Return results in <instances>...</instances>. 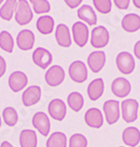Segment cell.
Wrapping results in <instances>:
<instances>
[{
	"instance_id": "obj_1",
	"label": "cell",
	"mask_w": 140,
	"mask_h": 147,
	"mask_svg": "<svg viewBox=\"0 0 140 147\" xmlns=\"http://www.w3.org/2000/svg\"><path fill=\"white\" fill-rule=\"evenodd\" d=\"M138 102L135 99L127 98L123 100L120 104L122 119L125 123H134L138 118Z\"/></svg>"
},
{
	"instance_id": "obj_2",
	"label": "cell",
	"mask_w": 140,
	"mask_h": 147,
	"mask_svg": "<svg viewBox=\"0 0 140 147\" xmlns=\"http://www.w3.org/2000/svg\"><path fill=\"white\" fill-rule=\"evenodd\" d=\"M34 14L27 0H18L17 8H16L15 20L19 25L26 26L32 22Z\"/></svg>"
},
{
	"instance_id": "obj_3",
	"label": "cell",
	"mask_w": 140,
	"mask_h": 147,
	"mask_svg": "<svg viewBox=\"0 0 140 147\" xmlns=\"http://www.w3.org/2000/svg\"><path fill=\"white\" fill-rule=\"evenodd\" d=\"M116 65L122 74L130 75L135 69V61L133 56L129 52L122 51L118 54L116 58Z\"/></svg>"
},
{
	"instance_id": "obj_4",
	"label": "cell",
	"mask_w": 140,
	"mask_h": 147,
	"mask_svg": "<svg viewBox=\"0 0 140 147\" xmlns=\"http://www.w3.org/2000/svg\"><path fill=\"white\" fill-rule=\"evenodd\" d=\"M109 40H110V34L105 27L99 26L92 30L91 39H90V43H91L92 47L97 49L104 48L108 45Z\"/></svg>"
},
{
	"instance_id": "obj_5",
	"label": "cell",
	"mask_w": 140,
	"mask_h": 147,
	"mask_svg": "<svg viewBox=\"0 0 140 147\" xmlns=\"http://www.w3.org/2000/svg\"><path fill=\"white\" fill-rule=\"evenodd\" d=\"M69 76L73 82L82 84L88 78V72L85 64L82 61H73L69 67Z\"/></svg>"
},
{
	"instance_id": "obj_6",
	"label": "cell",
	"mask_w": 140,
	"mask_h": 147,
	"mask_svg": "<svg viewBox=\"0 0 140 147\" xmlns=\"http://www.w3.org/2000/svg\"><path fill=\"white\" fill-rule=\"evenodd\" d=\"M120 102L115 99L107 100L103 105V111L105 114L108 125H114L118 122L120 116Z\"/></svg>"
},
{
	"instance_id": "obj_7",
	"label": "cell",
	"mask_w": 140,
	"mask_h": 147,
	"mask_svg": "<svg viewBox=\"0 0 140 147\" xmlns=\"http://www.w3.org/2000/svg\"><path fill=\"white\" fill-rule=\"evenodd\" d=\"M48 113L53 120L62 122L67 115V105L62 99L55 98L48 105Z\"/></svg>"
},
{
	"instance_id": "obj_8",
	"label": "cell",
	"mask_w": 140,
	"mask_h": 147,
	"mask_svg": "<svg viewBox=\"0 0 140 147\" xmlns=\"http://www.w3.org/2000/svg\"><path fill=\"white\" fill-rule=\"evenodd\" d=\"M65 80V71L61 66H51L45 74V82L50 86H58Z\"/></svg>"
},
{
	"instance_id": "obj_9",
	"label": "cell",
	"mask_w": 140,
	"mask_h": 147,
	"mask_svg": "<svg viewBox=\"0 0 140 147\" xmlns=\"http://www.w3.org/2000/svg\"><path fill=\"white\" fill-rule=\"evenodd\" d=\"M32 61L36 66H38L40 69L45 70L52 64L53 56L51 52L43 47H37L32 53Z\"/></svg>"
},
{
	"instance_id": "obj_10",
	"label": "cell",
	"mask_w": 140,
	"mask_h": 147,
	"mask_svg": "<svg viewBox=\"0 0 140 147\" xmlns=\"http://www.w3.org/2000/svg\"><path fill=\"white\" fill-rule=\"evenodd\" d=\"M32 125L43 136H47L50 132V120L48 116L43 112H37L34 114L32 117Z\"/></svg>"
},
{
	"instance_id": "obj_11",
	"label": "cell",
	"mask_w": 140,
	"mask_h": 147,
	"mask_svg": "<svg viewBox=\"0 0 140 147\" xmlns=\"http://www.w3.org/2000/svg\"><path fill=\"white\" fill-rule=\"evenodd\" d=\"M41 99V88L38 85H30L22 94V102L26 107L36 105Z\"/></svg>"
},
{
	"instance_id": "obj_12",
	"label": "cell",
	"mask_w": 140,
	"mask_h": 147,
	"mask_svg": "<svg viewBox=\"0 0 140 147\" xmlns=\"http://www.w3.org/2000/svg\"><path fill=\"white\" fill-rule=\"evenodd\" d=\"M73 36L75 44L79 47H84L88 41L89 30L86 25L81 22H77L73 26Z\"/></svg>"
},
{
	"instance_id": "obj_13",
	"label": "cell",
	"mask_w": 140,
	"mask_h": 147,
	"mask_svg": "<svg viewBox=\"0 0 140 147\" xmlns=\"http://www.w3.org/2000/svg\"><path fill=\"white\" fill-rule=\"evenodd\" d=\"M113 94L118 98H125L127 97L131 92V84L129 82V80L125 78H117L113 80L111 85Z\"/></svg>"
},
{
	"instance_id": "obj_14",
	"label": "cell",
	"mask_w": 140,
	"mask_h": 147,
	"mask_svg": "<svg viewBox=\"0 0 140 147\" xmlns=\"http://www.w3.org/2000/svg\"><path fill=\"white\" fill-rule=\"evenodd\" d=\"M28 82V80L27 75L21 71H16V72L12 73L8 80L9 87L13 92H20L21 90H23L27 86Z\"/></svg>"
},
{
	"instance_id": "obj_15",
	"label": "cell",
	"mask_w": 140,
	"mask_h": 147,
	"mask_svg": "<svg viewBox=\"0 0 140 147\" xmlns=\"http://www.w3.org/2000/svg\"><path fill=\"white\" fill-rule=\"evenodd\" d=\"M87 64H88L89 69L94 74L99 73L106 64L105 52L101 50L91 52L87 58Z\"/></svg>"
},
{
	"instance_id": "obj_16",
	"label": "cell",
	"mask_w": 140,
	"mask_h": 147,
	"mask_svg": "<svg viewBox=\"0 0 140 147\" xmlns=\"http://www.w3.org/2000/svg\"><path fill=\"white\" fill-rule=\"evenodd\" d=\"M84 122L92 129H100L104 124L103 114L98 108H90L84 114Z\"/></svg>"
},
{
	"instance_id": "obj_17",
	"label": "cell",
	"mask_w": 140,
	"mask_h": 147,
	"mask_svg": "<svg viewBox=\"0 0 140 147\" xmlns=\"http://www.w3.org/2000/svg\"><path fill=\"white\" fill-rule=\"evenodd\" d=\"M35 36L34 32L30 30H23L17 35L18 47L23 51H28L34 47Z\"/></svg>"
},
{
	"instance_id": "obj_18",
	"label": "cell",
	"mask_w": 140,
	"mask_h": 147,
	"mask_svg": "<svg viewBox=\"0 0 140 147\" xmlns=\"http://www.w3.org/2000/svg\"><path fill=\"white\" fill-rule=\"evenodd\" d=\"M56 41L59 46L68 48L72 45V39H71L70 30L65 24H60L57 26L55 32Z\"/></svg>"
},
{
	"instance_id": "obj_19",
	"label": "cell",
	"mask_w": 140,
	"mask_h": 147,
	"mask_svg": "<svg viewBox=\"0 0 140 147\" xmlns=\"http://www.w3.org/2000/svg\"><path fill=\"white\" fill-rule=\"evenodd\" d=\"M122 139L127 146L135 147L140 142V130L135 127H129L122 131Z\"/></svg>"
},
{
	"instance_id": "obj_20",
	"label": "cell",
	"mask_w": 140,
	"mask_h": 147,
	"mask_svg": "<svg viewBox=\"0 0 140 147\" xmlns=\"http://www.w3.org/2000/svg\"><path fill=\"white\" fill-rule=\"evenodd\" d=\"M104 80L101 78L93 80L87 86V95L92 101H97L104 93Z\"/></svg>"
},
{
	"instance_id": "obj_21",
	"label": "cell",
	"mask_w": 140,
	"mask_h": 147,
	"mask_svg": "<svg viewBox=\"0 0 140 147\" xmlns=\"http://www.w3.org/2000/svg\"><path fill=\"white\" fill-rule=\"evenodd\" d=\"M122 27L127 32H137L140 30V17L137 14H127L122 19Z\"/></svg>"
},
{
	"instance_id": "obj_22",
	"label": "cell",
	"mask_w": 140,
	"mask_h": 147,
	"mask_svg": "<svg viewBox=\"0 0 140 147\" xmlns=\"http://www.w3.org/2000/svg\"><path fill=\"white\" fill-rule=\"evenodd\" d=\"M77 17L89 26H94L97 24V16L91 6L83 5L77 10Z\"/></svg>"
},
{
	"instance_id": "obj_23",
	"label": "cell",
	"mask_w": 140,
	"mask_h": 147,
	"mask_svg": "<svg viewBox=\"0 0 140 147\" xmlns=\"http://www.w3.org/2000/svg\"><path fill=\"white\" fill-rule=\"evenodd\" d=\"M54 22L51 16H41L36 21V28L41 34H50L54 30Z\"/></svg>"
},
{
	"instance_id": "obj_24",
	"label": "cell",
	"mask_w": 140,
	"mask_h": 147,
	"mask_svg": "<svg viewBox=\"0 0 140 147\" xmlns=\"http://www.w3.org/2000/svg\"><path fill=\"white\" fill-rule=\"evenodd\" d=\"M21 147H37L36 132L32 129H23L20 134Z\"/></svg>"
},
{
	"instance_id": "obj_25",
	"label": "cell",
	"mask_w": 140,
	"mask_h": 147,
	"mask_svg": "<svg viewBox=\"0 0 140 147\" xmlns=\"http://www.w3.org/2000/svg\"><path fill=\"white\" fill-rule=\"evenodd\" d=\"M68 137L64 132L55 131L48 137L46 147H67Z\"/></svg>"
},
{
	"instance_id": "obj_26",
	"label": "cell",
	"mask_w": 140,
	"mask_h": 147,
	"mask_svg": "<svg viewBox=\"0 0 140 147\" xmlns=\"http://www.w3.org/2000/svg\"><path fill=\"white\" fill-rule=\"evenodd\" d=\"M68 105L73 112H79L84 105V98L81 93L77 91L71 92L67 98Z\"/></svg>"
},
{
	"instance_id": "obj_27",
	"label": "cell",
	"mask_w": 140,
	"mask_h": 147,
	"mask_svg": "<svg viewBox=\"0 0 140 147\" xmlns=\"http://www.w3.org/2000/svg\"><path fill=\"white\" fill-rule=\"evenodd\" d=\"M18 0H6L5 4L0 8V17L4 21H11L14 11L17 8Z\"/></svg>"
},
{
	"instance_id": "obj_28",
	"label": "cell",
	"mask_w": 140,
	"mask_h": 147,
	"mask_svg": "<svg viewBox=\"0 0 140 147\" xmlns=\"http://www.w3.org/2000/svg\"><path fill=\"white\" fill-rule=\"evenodd\" d=\"M0 48L7 53H12L14 50L13 36L6 30L0 32Z\"/></svg>"
},
{
	"instance_id": "obj_29",
	"label": "cell",
	"mask_w": 140,
	"mask_h": 147,
	"mask_svg": "<svg viewBox=\"0 0 140 147\" xmlns=\"http://www.w3.org/2000/svg\"><path fill=\"white\" fill-rule=\"evenodd\" d=\"M2 117H3L4 123L8 127H14L17 125L19 121V115L16 109H14L13 107H6L4 109L3 113H2Z\"/></svg>"
},
{
	"instance_id": "obj_30",
	"label": "cell",
	"mask_w": 140,
	"mask_h": 147,
	"mask_svg": "<svg viewBox=\"0 0 140 147\" xmlns=\"http://www.w3.org/2000/svg\"><path fill=\"white\" fill-rule=\"evenodd\" d=\"M36 14H45L50 11V4L47 0H30Z\"/></svg>"
},
{
	"instance_id": "obj_31",
	"label": "cell",
	"mask_w": 140,
	"mask_h": 147,
	"mask_svg": "<svg viewBox=\"0 0 140 147\" xmlns=\"http://www.w3.org/2000/svg\"><path fill=\"white\" fill-rule=\"evenodd\" d=\"M87 138L81 134H75L70 137L69 147H87Z\"/></svg>"
},
{
	"instance_id": "obj_32",
	"label": "cell",
	"mask_w": 140,
	"mask_h": 147,
	"mask_svg": "<svg viewBox=\"0 0 140 147\" xmlns=\"http://www.w3.org/2000/svg\"><path fill=\"white\" fill-rule=\"evenodd\" d=\"M93 5L96 10L101 14H108L112 10L111 0H93Z\"/></svg>"
},
{
	"instance_id": "obj_33",
	"label": "cell",
	"mask_w": 140,
	"mask_h": 147,
	"mask_svg": "<svg viewBox=\"0 0 140 147\" xmlns=\"http://www.w3.org/2000/svg\"><path fill=\"white\" fill-rule=\"evenodd\" d=\"M114 3L120 10H127L129 7L130 0H114Z\"/></svg>"
},
{
	"instance_id": "obj_34",
	"label": "cell",
	"mask_w": 140,
	"mask_h": 147,
	"mask_svg": "<svg viewBox=\"0 0 140 147\" xmlns=\"http://www.w3.org/2000/svg\"><path fill=\"white\" fill-rule=\"evenodd\" d=\"M64 1H65V3L69 6V8L75 9L77 7H79L80 5L82 0H64Z\"/></svg>"
},
{
	"instance_id": "obj_35",
	"label": "cell",
	"mask_w": 140,
	"mask_h": 147,
	"mask_svg": "<svg viewBox=\"0 0 140 147\" xmlns=\"http://www.w3.org/2000/svg\"><path fill=\"white\" fill-rule=\"evenodd\" d=\"M6 69H7V66H6L5 59L2 56H0V79H1L4 76V74L6 73Z\"/></svg>"
},
{
	"instance_id": "obj_36",
	"label": "cell",
	"mask_w": 140,
	"mask_h": 147,
	"mask_svg": "<svg viewBox=\"0 0 140 147\" xmlns=\"http://www.w3.org/2000/svg\"><path fill=\"white\" fill-rule=\"evenodd\" d=\"M133 51H134V55L136 56V58L138 59V60H140V40H138V41L135 43Z\"/></svg>"
},
{
	"instance_id": "obj_37",
	"label": "cell",
	"mask_w": 140,
	"mask_h": 147,
	"mask_svg": "<svg viewBox=\"0 0 140 147\" xmlns=\"http://www.w3.org/2000/svg\"><path fill=\"white\" fill-rule=\"evenodd\" d=\"M0 147H14L12 144L10 143V142L8 141H3L1 143V145H0Z\"/></svg>"
},
{
	"instance_id": "obj_38",
	"label": "cell",
	"mask_w": 140,
	"mask_h": 147,
	"mask_svg": "<svg viewBox=\"0 0 140 147\" xmlns=\"http://www.w3.org/2000/svg\"><path fill=\"white\" fill-rule=\"evenodd\" d=\"M132 2H133V5L137 9H140V0H132Z\"/></svg>"
},
{
	"instance_id": "obj_39",
	"label": "cell",
	"mask_w": 140,
	"mask_h": 147,
	"mask_svg": "<svg viewBox=\"0 0 140 147\" xmlns=\"http://www.w3.org/2000/svg\"><path fill=\"white\" fill-rule=\"evenodd\" d=\"M1 124H2V122H1V117H0V127H1Z\"/></svg>"
},
{
	"instance_id": "obj_40",
	"label": "cell",
	"mask_w": 140,
	"mask_h": 147,
	"mask_svg": "<svg viewBox=\"0 0 140 147\" xmlns=\"http://www.w3.org/2000/svg\"><path fill=\"white\" fill-rule=\"evenodd\" d=\"M3 1H4V0H0V5H1V3H2Z\"/></svg>"
},
{
	"instance_id": "obj_41",
	"label": "cell",
	"mask_w": 140,
	"mask_h": 147,
	"mask_svg": "<svg viewBox=\"0 0 140 147\" xmlns=\"http://www.w3.org/2000/svg\"><path fill=\"white\" fill-rule=\"evenodd\" d=\"M120 147H123V146H120Z\"/></svg>"
},
{
	"instance_id": "obj_42",
	"label": "cell",
	"mask_w": 140,
	"mask_h": 147,
	"mask_svg": "<svg viewBox=\"0 0 140 147\" xmlns=\"http://www.w3.org/2000/svg\"><path fill=\"white\" fill-rule=\"evenodd\" d=\"M139 116H140V112H139Z\"/></svg>"
},
{
	"instance_id": "obj_43",
	"label": "cell",
	"mask_w": 140,
	"mask_h": 147,
	"mask_svg": "<svg viewBox=\"0 0 140 147\" xmlns=\"http://www.w3.org/2000/svg\"><path fill=\"white\" fill-rule=\"evenodd\" d=\"M139 147H140V146H139Z\"/></svg>"
}]
</instances>
